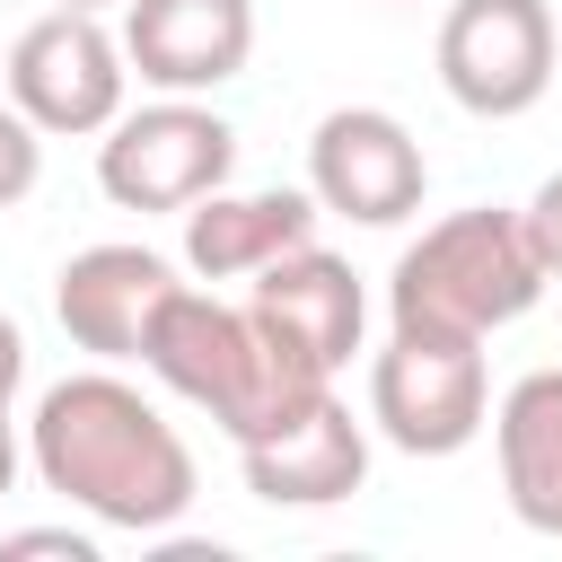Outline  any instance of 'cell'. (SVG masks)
<instances>
[{"instance_id":"obj_8","label":"cell","mask_w":562,"mask_h":562,"mask_svg":"<svg viewBox=\"0 0 562 562\" xmlns=\"http://www.w3.org/2000/svg\"><path fill=\"white\" fill-rule=\"evenodd\" d=\"M307 193H316L334 220L395 228V220L422 211L430 158H422V140H413L386 105H334V114L307 132Z\"/></svg>"},{"instance_id":"obj_15","label":"cell","mask_w":562,"mask_h":562,"mask_svg":"<svg viewBox=\"0 0 562 562\" xmlns=\"http://www.w3.org/2000/svg\"><path fill=\"white\" fill-rule=\"evenodd\" d=\"M35 176H44V132L18 105H0V211H18L35 193Z\"/></svg>"},{"instance_id":"obj_1","label":"cell","mask_w":562,"mask_h":562,"mask_svg":"<svg viewBox=\"0 0 562 562\" xmlns=\"http://www.w3.org/2000/svg\"><path fill=\"white\" fill-rule=\"evenodd\" d=\"M26 465L105 536H167L193 509V448L184 430L114 369L53 378L26 422Z\"/></svg>"},{"instance_id":"obj_6","label":"cell","mask_w":562,"mask_h":562,"mask_svg":"<svg viewBox=\"0 0 562 562\" xmlns=\"http://www.w3.org/2000/svg\"><path fill=\"white\" fill-rule=\"evenodd\" d=\"M237 167V132L202 97H158L140 114H114L97 140V184L114 211H193Z\"/></svg>"},{"instance_id":"obj_7","label":"cell","mask_w":562,"mask_h":562,"mask_svg":"<svg viewBox=\"0 0 562 562\" xmlns=\"http://www.w3.org/2000/svg\"><path fill=\"white\" fill-rule=\"evenodd\" d=\"M439 88L483 123H509V114L544 105V88H553V9L544 0H448Z\"/></svg>"},{"instance_id":"obj_16","label":"cell","mask_w":562,"mask_h":562,"mask_svg":"<svg viewBox=\"0 0 562 562\" xmlns=\"http://www.w3.org/2000/svg\"><path fill=\"white\" fill-rule=\"evenodd\" d=\"M0 553H9V562H26V553H61V562H97V527H18V536H0Z\"/></svg>"},{"instance_id":"obj_9","label":"cell","mask_w":562,"mask_h":562,"mask_svg":"<svg viewBox=\"0 0 562 562\" xmlns=\"http://www.w3.org/2000/svg\"><path fill=\"white\" fill-rule=\"evenodd\" d=\"M123 61L158 97H211L255 61V0H123Z\"/></svg>"},{"instance_id":"obj_11","label":"cell","mask_w":562,"mask_h":562,"mask_svg":"<svg viewBox=\"0 0 562 562\" xmlns=\"http://www.w3.org/2000/svg\"><path fill=\"white\" fill-rule=\"evenodd\" d=\"M237 474H246V492L272 501V509H334V501H351V492L369 483V430H360L351 404L325 386V395H316L307 413H290L281 430L246 439V448H237Z\"/></svg>"},{"instance_id":"obj_19","label":"cell","mask_w":562,"mask_h":562,"mask_svg":"<svg viewBox=\"0 0 562 562\" xmlns=\"http://www.w3.org/2000/svg\"><path fill=\"white\" fill-rule=\"evenodd\" d=\"M9 483H18V430H9V404H0V501H9Z\"/></svg>"},{"instance_id":"obj_10","label":"cell","mask_w":562,"mask_h":562,"mask_svg":"<svg viewBox=\"0 0 562 562\" xmlns=\"http://www.w3.org/2000/svg\"><path fill=\"white\" fill-rule=\"evenodd\" d=\"M176 290V263L158 246H132V237H105V246H79L61 272H53V316L79 351L97 360H140V334L158 316V299Z\"/></svg>"},{"instance_id":"obj_20","label":"cell","mask_w":562,"mask_h":562,"mask_svg":"<svg viewBox=\"0 0 562 562\" xmlns=\"http://www.w3.org/2000/svg\"><path fill=\"white\" fill-rule=\"evenodd\" d=\"M53 9H114V0H53Z\"/></svg>"},{"instance_id":"obj_18","label":"cell","mask_w":562,"mask_h":562,"mask_svg":"<svg viewBox=\"0 0 562 562\" xmlns=\"http://www.w3.org/2000/svg\"><path fill=\"white\" fill-rule=\"evenodd\" d=\"M18 378H26V334H18V316L0 307V404L18 395Z\"/></svg>"},{"instance_id":"obj_5","label":"cell","mask_w":562,"mask_h":562,"mask_svg":"<svg viewBox=\"0 0 562 562\" xmlns=\"http://www.w3.org/2000/svg\"><path fill=\"white\" fill-rule=\"evenodd\" d=\"M9 105L53 132V140H79V132H105L123 114V88H132V61H123V26H105V9H44L18 44H9Z\"/></svg>"},{"instance_id":"obj_3","label":"cell","mask_w":562,"mask_h":562,"mask_svg":"<svg viewBox=\"0 0 562 562\" xmlns=\"http://www.w3.org/2000/svg\"><path fill=\"white\" fill-rule=\"evenodd\" d=\"M544 281L553 272H544L527 220L474 202V211L430 220L395 255V272H386V325H439V334H474L483 342V334L518 325L544 299Z\"/></svg>"},{"instance_id":"obj_4","label":"cell","mask_w":562,"mask_h":562,"mask_svg":"<svg viewBox=\"0 0 562 562\" xmlns=\"http://www.w3.org/2000/svg\"><path fill=\"white\" fill-rule=\"evenodd\" d=\"M369 422L404 457H457L492 422V369L474 334L439 325H386V351L369 360Z\"/></svg>"},{"instance_id":"obj_2","label":"cell","mask_w":562,"mask_h":562,"mask_svg":"<svg viewBox=\"0 0 562 562\" xmlns=\"http://www.w3.org/2000/svg\"><path fill=\"white\" fill-rule=\"evenodd\" d=\"M140 369L167 386V395H184L193 413H211L237 448L246 439H263V430H281L290 413H307L334 378L307 360V351H290L255 307H228V299H211V290H193V281H176L167 299H158V316H149V334H140Z\"/></svg>"},{"instance_id":"obj_17","label":"cell","mask_w":562,"mask_h":562,"mask_svg":"<svg viewBox=\"0 0 562 562\" xmlns=\"http://www.w3.org/2000/svg\"><path fill=\"white\" fill-rule=\"evenodd\" d=\"M518 220H527V237H536V255H544V272L562 281V167H553V176L536 184V202H527Z\"/></svg>"},{"instance_id":"obj_14","label":"cell","mask_w":562,"mask_h":562,"mask_svg":"<svg viewBox=\"0 0 562 562\" xmlns=\"http://www.w3.org/2000/svg\"><path fill=\"white\" fill-rule=\"evenodd\" d=\"M492 448H501V492L527 536L562 544V369H527L492 404Z\"/></svg>"},{"instance_id":"obj_13","label":"cell","mask_w":562,"mask_h":562,"mask_svg":"<svg viewBox=\"0 0 562 562\" xmlns=\"http://www.w3.org/2000/svg\"><path fill=\"white\" fill-rule=\"evenodd\" d=\"M316 220H325V202L307 184H263V193H228L220 184V193H202L184 211V263L202 281H255L272 255L307 246Z\"/></svg>"},{"instance_id":"obj_12","label":"cell","mask_w":562,"mask_h":562,"mask_svg":"<svg viewBox=\"0 0 562 562\" xmlns=\"http://www.w3.org/2000/svg\"><path fill=\"white\" fill-rule=\"evenodd\" d=\"M290 351H307L325 378L360 351V325H369V290H360V272L342 263V255H325L316 237L307 246H290V255H272L263 272H255V299H246Z\"/></svg>"}]
</instances>
